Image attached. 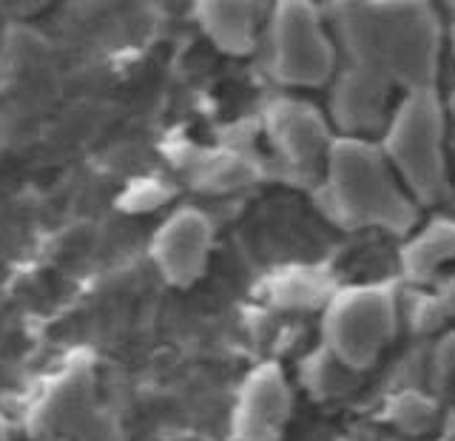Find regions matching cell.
Segmentation results:
<instances>
[{"label": "cell", "mask_w": 455, "mask_h": 441, "mask_svg": "<svg viewBox=\"0 0 455 441\" xmlns=\"http://www.w3.org/2000/svg\"><path fill=\"white\" fill-rule=\"evenodd\" d=\"M267 132L276 156L293 177L302 182L322 177L333 134L316 106L305 100H279L267 111Z\"/></svg>", "instance_id": "obj_7"}, {"label": "cell", "mask_w": 455, "mask_h": 441, "mask_svg": "<svg viewBox=\"0 0 455 441\" xmlns=\"http://www.w3.org/2000/svg\"><path fill=\"white\" fill-rule=\"evenodd\" d=\"M444 310L447 317H455V279H450V282H444L441 285V291L435 293V299H433V310Z\"/></svg>", "instance_id": "obj_13"}, {"label": "cell", "mask_w": 455, "mask_h": 441, "mask_svg": "<svg viewBox=\"0 0 455 441\" xmlns=\"http://www.w3.org/2000/svg\"><path fill=\"white\" fill-rule=\"evenodd\" d=\"M319 180L322 205L339 225L393 234H410L416 228L419 203L373 140L333 137Z\"/></svg>", "instance_id": "obj_2"}, {"label": "cell", "mask_w": 455, "mask_h": 441, "mask_svg": "<svg viewBox=\"0 0 455 441\" xmlns=\"http://www.w3.org/2000/svg\"><path fill=\"white\" fill-rule=\"evenodd\" d=\"M293 390L279 365H259L245 379L234 407L236 441H279L291 421Z\"/></svg>", "instance_id": "obj_8"}, {"label": "cell", "mask_w": 455, "mask_h": 441, "mask_svg": "<svg viewBox=\"0 0 455 441\" xmlns=\"http://www.w3.org/2000/svg\"><path fill=\"white\" fill-rule=\"evenodd\" d=\"M455 260V220L438 217L421 231H412L402 251V268L410 279L430 282L441 268Z\"/></svg>", "instance_id": "obj_11"}, {"label": "cell", "mask_w": 455, "mask_h": 441, "mask_svg": "<svg viewBox=\"0 0 455 441\" xmlns=\"http://www.w3.org/2000/svg\"><path fill=\"white\" fill-rule=\"evenodd\" d=\"M270 75L291 89L331 85L336 40L313 0H276L270 12Z\"/></svg>", "instance_id": "obj_5"}, {"label": "cell", "mask_w": 455, "mask_h": 441, "mask_svg": "<svg viewBox=\"0 0 455 441\" xmlns=\"http://www.w3.org/2000/svg\"><path fill=\"white\" fill-rule=\"evenodd\" d=\"M381 151L416 203L450 194V117L438 89L404 94L381 128Z\"/></svg>", "instance_id": "obj_3"}, {"label": "cell", "mask_w": 455, "mask_h": 441, "mask_svg": "<svg viewBox=\"0 0 455 441\" xmlns=\"http://www.w3.org/2000/svg\"><path fill=\"white\" fill-rule=\"evenodd\" d=\"M331 123L373 137L404 94L438 89L444 26L433 0H331Z\"/></svg>", "instance_id": "obj_1"}, {"label": "cell", "mask_w": 455, "mask_h": 441, "mask_svg": "<svg viewBox=\"0 0 455 441\" xmlns=\"http://www.w3.org/2000/svg\"><path fill=\"white\" fill-rule=\"evenodd\" d=\"M398 327L395 293L387 285H355L336 293L324 313V341L339 365L364 370L379 362Z\"/></svg>", "instance_id": "obj_6"}, {"label": "cell", "mask_w": 455, "mask_h": 441, "mask_svg": "<svg viewBox=\"0 0 455 441\" xmlns=\"http://www.w3.org/2000/svg\"><path fill=\"white\" fill-rule=\"evenodd\" d=\"M0 441H12V438H9V430H6V424H4V419H0Z\"/></svg>", "instance_id": "obj_15"}, {"label": "cell", "mask_w": 455, "mask_h": 441, "mask_svg": "<svg viewBox=\"0 0 455 441\" xmlns=\"http://www.w3.org/2000/svg\"><path fill=\"white\" fill-rule=\"evenodd\" d=\"M208 248L211 225L199 213H177L156 239V262L165 279L174 285H191L203 277Z\"/></svg>", "instance_id": "obj_9"}, {"label": "cell", "mask_w": 455, "mask_h": 441, "mask_svg": "<svg viewBox=\"0 0 455 441\" xmlns=\"http://www.w3.org/2000/svg\"><path fill=\"white\" fill-rule=\"evenodd\" d=\"M393 419L398 427H404L410 433H424L427 427L435 421V407L427 402V398L407 393L393 405Z\"/></svg>", "instance_id": "obj_12"}, {"label": "cell", "mask_w": 455, "mask_h": 441, "mask_svg": "<svg viewBox=\"0 0 455 441\" xmlns=\"http://www.w3.org/2000/svg\"><path fill=\"white\" fill-rule=\"evenodd\" d=\"M265 18L262 0H203L205 32L222 49L242 54L253 46L256 28Z\"/></svg>", "instance_id": "obj_10"}, {"label": "cell", "mask_w": 455, "mask_h": 441, "mask_svg": "<svg viewBox=\"0 0 455 441\" xmlns=\"http://www.w3.org/2000/svg\"><path fill=\"white\" fill-rule=\"evenodd\" d=\"M28 430L40 441H123L117 416L97 398L92 362H68L46 381L28 410Z\"/></svg>", "instance_id": "obj_4"}, {"label": "cell", "mask_w": 455, "mask_h": 441, "mask_svg": "<svg viewBox=\"0 0 455 441\" xmlns=\"http://www.w3.org/2000/svg\"><path fill=\"white\" fill-rule=\"evenodd\" d=\"M438 4L444 6L447 12H452V14H455V0H438Z\"/></svg>", "instance_id": "obj_16"}, {"label": "cell", "mask_w": 455, "mask_h": 441, "mask_svg": "<svg viewBox=\"0 0 455 441\" xmlns=\"http://www.w3.org/2000/svg\"><path fill=\"white\" fill-rule=\"evenodd\" d=\"M447 117H450V154L455 156V94L447 103Z\"/></svg>", "instance_id": "obj_14"}]
</instances>
